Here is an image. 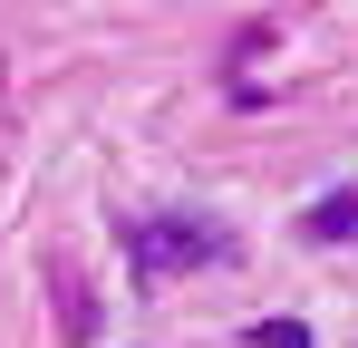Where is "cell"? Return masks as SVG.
<instances>
[{
  "instance_id": "6da1fadb",
  "label": "cell",
  "mask_w": 358,
  "mask_h": 348,
  "mask_svg": "<svg viewBox=\"0 0 358 348\" xmlns=\"http://www.w3.org/2000/svg\"><path fill=\"white\" fill-rule=\"evenodd\" d=\"M213 252H223V242H213L203 223H184V213H165V223H145V232H136V271H145V281L194 271V261H213Z\"/></svg>"
},
{
  "instance_id": "7a4b0ae2",
  "label": "cell",
  "mask_w": 358,
  "mask_h": 348,
  "mask_svg": "<svg viewBox=\"0 0 358 348\" xmlns=\"http://www.w3.org/2000/svg\"><path fill=\"white\" fill-rule=\"evenodd\" d=\"M349 232H358V194H329L300 213V242H349Z\"/></svg>"
},
{
  "instance_id": "3957f363",
  "label": "cell",
  "mask_w": 358,
  "mask_h": 348,
  "mask_svg": "<svg viewBox=\"0 0 358 348\" xmlns=\"http://www.w3.org/2000/svg\"><path fill=\"white\" fill-rule=\"evenodd\" d=\"M252 339H262V348H310V329H300V319H262Z\"/></svg>"
}]
</instances>
